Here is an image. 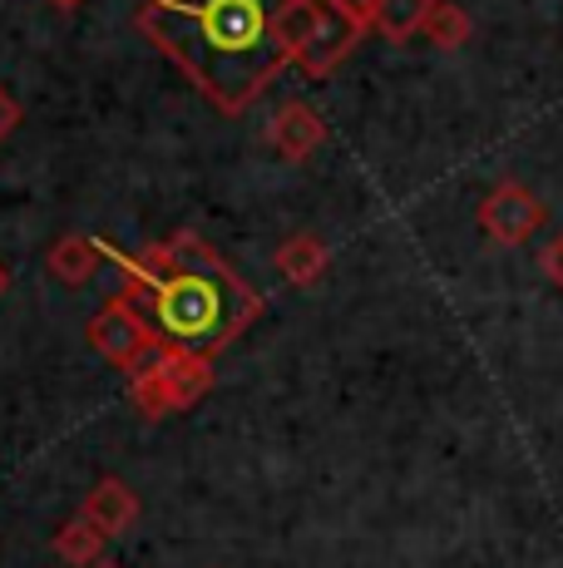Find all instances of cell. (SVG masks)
Listing matches in <instances>:
<instances>
[{
  "instance_id": "cell-13",
  "label": "cell",
  "mask_w": 563,
  "mask_h": 568,
  "mask_svg": "<svg viewBox=\"0 0 563 568\" xmlns=\"http://www.w3.org/2000/svg\"><path fill=\"white\" fill-rule=\"evenodd\" d=\"M474 36V20L464 6H454V0H436V10H430L426 20V40L436 50H460L464 40Z\"/></svg>"
},
{
  "instance_id": "cell-19",
  "label": "cell",
  "mask_w": 563,
  "mask_h": 568,
  "mask_svg": "<svg viewBox=\"0 0 563 568\" xmlns=\"http://www.w3.org/2000/svg\"><path fill=\"white\" fill-rule=\"evenodd\" d=\"M94 568H114V564H94Z\"/></svg>"
},
{
  "instance_id": "cell-9",
  "label": "cell",
  "mask_w": 563,
  "mask_h": 568,
  "mask_svg": "<svg viewBox=\"0 0 563 568\" xmlns=\"http://www.w3.org/2000/svg\"><path fill=\"white\" fill-rule=\"evenodd\" d=\"M327 262H331V253L317 233H291L287 243L277 247V272L291 282V287H317Z\"/></svg>"
},
{
  "instance_id": "cell-11",
  "label": "cell",
  "mask_w": 563,
  "mask_h": 568,
  "mask_svg": "<svg viewBox=\"0 0 563 568\" xmlns=\"http://www.w3.org/2000/svg\"><path fill=\"white\" fill-rule=\"evenodd\" d=\"M436 10V0H381L371 16V30L391 45H406V40L426 36V20Z\"/></svg>"
},
{
  "instance_id": "cell-15",
  "label": "cell",
  "mask_w": 563,
  "mask_h": 568,
  "mask_svg": "<svg viewBox=\"0 0 563 568\" xmlns=\"http://www.w3.org/2000/svg\"><path fill=\"white\" fill-rule=\"evenodd\" d=\"M16 129H20V104H16V94L0 84V144H6Z\"/></svg>"
},
{
  "instance_id": "cell-17",
  "label": "cell",
  "mask_w": 563,
  "mask_h": 568,
  "mask_svg": "<svg viewBox=\"0 0 563 568\" xmlns=\"http://www.w3.org/2000/svg\"><path fill=\"white\" fill-rule=\"evenodd\" d=\"M10 292V272H6V262H0V297Z\"/></svg>"
},
{
  "instance_id": "cell-14",
  "label": "cell",
  "mask_w": 563,
  "mask_h": 568,
  "mask_svg": "<svg viewBox=\"0 0 563 568\" xmlns=\"http://www.w3.org/2000/svg\"><path fill=\"white\" fill-rule=\"evenodd\" d=\"M539 267H544V277L554 282V287L563 292V233L554 237V243L544 247V253H539Z\"/></svg>"
},
{
  "instance_id": "cell-6",
  "label": "cell",
  "mask_w": 563,
  "mask_h": 568,
  "mask_svg": "<svg viewBox=\"0 0 563 568\" xmlns=\"http://www.w3.org/2000/svg\"><path fill=\"white\" fill-rule=\"evenodd\" d=\"M544 203L534 199V193L524 189V183H500V189L490 193V199L480 203V227L490 243L500 247H519L529 243V237L544 227Z\"/></svg>"
},
{
  "instance_id": "cell-10",
  "label": "cell",
  "mask_w": 563,
  "mask_h": 568,
  "mask_svg": "<svg viewBox=\"0 0 563 568\" xmlns=\"http://www.w3.org/2000/svg\"><path fill=\"white\" fill-rule=\"evenodd\" d=\"M50 272L64 282V287H84V282L100 272V262H104V243H94V237H84V233H70V237H60L55 247H50Z\"/></svg>"
},
{
  "instance_id": "cell-7",
  "label": "cell",
  "mask_w": 563,
  "mask_h": 568,
  "mask_svg": "<svg viewBox=\"0 0 563 568\" xmlns=\"http://www.w3.org/2000/svg\"><path fill=\"white\" fill-rule=\"evenodd\" d=\"M267 139H273V149L287 163H307L321 144H327V124H321V114L311 104L287 100L273 114V124H267Z\"/></svg>"
},
{
  "instance_id": "cell-8",
  "label": "cell",
  "mask_w": 563,
  "mask_h": 568,
  "mask_svg": "<svg viewBox=\"0 0 563 568\" xmlns=\"http://www.w3.org/2000/svg\"><path fill=\"white\" fill-rule=\"evenodd\" d=\"M84 519L94 524V529L104 534V539H119V534H129L139 524V495L124 485V479H114V475H104L100 485L90 489V499H84V509H80Z\"/></svg>"
},
{
  "instance_id": "cell-2",
  "label": "cell",
  "mask_w": 563,
  "mask_h": 568,
  "mask_svg": "<svg viewBox=\"0 0 563 568\" xmlns=\"http://www.w3.org/2000/svg\"><path fill=\"white\" fill-rule=\"evenodd\" d=\"M114 253V247H110ZM124 267V292L129 302L164 346L193 356H218L247 326L263 316V297L233 272V262L213 253L198 233H173L168 243L144 247L139 257L114 253Z\"/></svg>"
},
{
  "instance_id": "cell-1",
  "label": "cell",
  "mask_w": 563,
  "mask_h": 568,
  "mask_svg": "<svg viewBox=\"0 0 563 568\" xmlns=\"http://www.w3.org/2000/svg\"><path fill=\"white\" fill-rule=\"evenodd\" d=\"M291 0H144L139 36L149 40L218 114H243L291 64Z\"/></svg>"
},
{
  "instance_id": "cell-12",
  "label": "cell",
  "mask_w": 563,
  "mask_h": 568,
  "mask_svg": "<svg viewBox=\"0 0 563 568\" xmlns=\"http://www.w3.org/2000/svg\"><path fill=\"white\" fill-rule=\"evenodd\" d=\"M104 544H110V539H104V534L94 529V524L84 519V515L64 519L60 534H55V554H60L64 564H74V568H94V564H100Z\"/></svg>"
},
{
  "instance_id": "cell-16",
  "label": "cell",
  "mask_w": 563,
  "mask_h": 568,
  "mask_svg": "<svg viewBox=\"0 0 563 568\" xmlns=\"http://www.w3.org/2000/svg\"><path fill=\"white\" fill-rule=\"evenodd\" d=\"M337 6H341L351 20H356V26H366V30H371V16H376V6H381V0H337Z\"/></svg>"
},
{
  "instance_id": "cell-5",
  "label": "cell",
  "mask_w": 563,
  "mask_h": 568,
  "mask_svg": "<svg viewBox=\"0 0 563 568\" xmlns=\"http://www.w3.org/2000/svg\"><path fill=\"white\" fill-rule=\"evenodd\" d=\"M84 336H90L94 352H100L110 366H119V371H134V366L158 346L154 326H149L144 316L129 307L124 297H110V302H104V307L90 316V332H84Z\"/></svg>"
},
{
  "instance_id": "cell-4",
  "label": "cell",
  "mask_w": 563,
  "mask_h": 568,
  "mask_svg": "<svg viewBox=\"0 0 563 568\" xmlns=\"http://www.w3.org/2000/svg\"><path fill=\"white\" fill-rule=\"evenodd\" d=\"M282 36H287V54L307 80H331V70L361 45L366 26H356L337 0H291L287 20H282Z\"/></svg>"
},
{
  "instance_id": "cell-3",
  "label": "cell",
  "mask_w": 563,
  "mask_h": 568,
  "mask_svg": "<svg viewBox=\"0 0 563 568\" xmlns=\"http://www.w3.org/2000/svg\"><path fill=\"white\" fill-rule=\"evenodd\" d=\"M213 390V362L208 356L178 352V346L158 342L134 371H129V396L144 420H164V415L193 410Z\"/></svg>"
},
{
  "instance_id": "cell-18",
  "label": "cell",
  "mask_w": 563,
  "mask_h": 568,
  "mask_svg": "<svg viewBox=\"0 0 563 568\" xmlns=\"http://www.w3.org/2000/svg\"><path fill=\"white\" fill-rule=\"evenodd\" d=\"M55 6H80V0H55Z\"/></svg>"
}]
</instances>
